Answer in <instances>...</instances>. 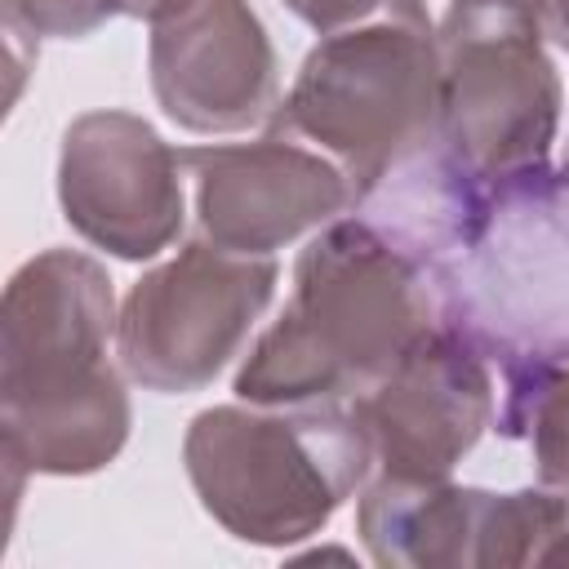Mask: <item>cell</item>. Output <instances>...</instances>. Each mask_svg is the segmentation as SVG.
<instances>
[{
	"mask_svg": "<svg viewBox=\"0 0 569 569\" xmlns=\"http://www.w3.org/2000/svg\"><path fill=\"white\" fill-rule=\"evenodd\" d=\"M276 280L271 262L182 249L178 262L147 276L120 325V351L133 378L160 391H187L218 373Z\"/></svg>",
	"mask_w": 569,
	"mask_h": 569,
	"instance_id": "cell-7",
	"label": "cell"
},
{
	"mask_svg": "<svg viewBox=\"0 0 569 569\" xmlns=\"http://www.w3.org/2000/svg\"><path fill=\"white\" fill-rule=\"evenodd\" d=\"M445 329L507 373V405L569 369V169L485 187L467 236L427 271Z\"/></svg>",
	"mask_w": 569,
	"mask_h": 569,
	"instance_id": "cell-1",
	"label": "cell"
},
{
	"mask_svg": "<svg viewBox=\"0 0 569 569\" xmlns=\"http://www.w3.org/2000/svg\"><path fill=\"white\" fill-rule=\"evenodd\" d=\"M187 458L209 511L240 538H298L360 480L369 436L356 413L276 422L213 409L196 418Z\"/></svg>",
	"mask_w": 569,
	"mask_h": 569,
	"instance_id": "cell-4",
	"label": "cell"
},
{
	"mask_svg": "<svg viewBox=\"0 0 569 569\" xmlns=\"http://www.w3.org/2000/svg\"><path fill=\"white\" fill-rule=\"evenodd\" d=\"M440 116V62L418 4L369 31L320 44L289 98V124L347 156L360 187L396 156L431 138Z\"/></svg>",
	"mask_w": 569,
	"mask_h": 569,
	"instance_id": "cell-5",
	"label": "cell"
},
{
	"mask_svg": "<svg viewBox=\"0 0 569 569\" xmlns=\"http://www.w3.org/2000/svg\"><path fill=\"white\" fill-rule=\"evenodd\" d=\"M538 22L458 9L445 27L440 138L485 182L542 164L556 124V80L533 40Z\"/></svg>",
	"mask_w": 569,
	"mask_h": 569,
	"instance_id": "cell-6",
	"label": "cell"
},
{
	"mask_svg": "<svg viewBox=\"0 0 569 569\" xmlns=\"http://www.w3.org/2000/svg\"><path fill=\"white\" fill-rule=\"evenodd\" d=\"M520 422L533 427V445H538V462L542 476L560 489H569V369L547 373L542 382H533L520 400L507 405L502 427L516 431Z\"/></svg>",
	"mask_w": 569,
	"mask_h": 569,
	"instance_id": "cell-12",
	"label": "cell"
},
{
	"mask_svg": "<svg viewBox=\"0 0 569 569\" xmlns=\"http://www.w3.org/2000/svg\"><path fill=\"white\" fill-rule=\"evenodd\" d=\"M422 267L365 218L325 231L298 262V293L240 373L249 400H302L387 378L427 333Z\"/></svg>",
	"mask_w": 569,
	"mask_h": 569,
	"instance_id": "cell-2",
	"label": "cell"
},
{
	"mask_svg": "<svg viewBox=\"0 0 569 569\" xmlns=\"http://www.w3.org/2000/svg\"><path fill=\"white\" fill-rule=\"evenodd\" d=\"M62 204L89 240L147 258L182 218L173 151L133 116H89L67 133Z\"/></svg>",
	"mask_w": 569,
	"mask_h": 569,
	"instance_id": "cell-8",
	"label": "cell"
},
{
	"mask_svg": "<svg viewBox=\"0 0 569 569\" xmlns=\"http://www.w3.org/2000/svg\"><path fill=\"white\" fill-rule=\"evenodd\" d=\"M458 9H493V13H516V18H529L538 22L542 13V0H453Z\"/></svg>",
	"mask_w": 569,
	"mask_h": 569,
	"instance_id": "cell-15",
	"label": "cell"
},
{
	"mask_svg": "<svg viewBox=\"0 0 569 569\" xmlns=\"http://www.w3.org/2000/svg\"><path fill=\"white\" fill-rule=\"evenodd\" d=\"M489 413V382L467 342L427 333L360 400L356 422L378 440L400 480H431L476 440Z\"/></svg>",
	"mask_w": 569,
	"mask_h": 569,
	"instance_id": "cell-9",
	"label": "cell"
},
{
	"mask_svg": "<svg viewBox=\"0 0 569 569\" xmlns=\"http://www.w3.org/2000/svg\"><path fill=\"white\" fill-rule=\"evenodd\" d=\"M307 22H316V27H333V22H342V18H351V13H365V9H373L378 0H289Z\"/></svg>",
	"mask_w": 569,
	"mask_h": 569,
	"instance_id": "cell-14",
	"label": "cell"
},
{
	"mask_svg": "<svg viewBox=\"0 0 569 569\" xmlns=\"http://www.w3.org/2000/svg\"><path fill=\"white\" fill-rule=\"evenodd\" d=\"M13 13H22L31 27L40 31H62V36H80L89 31L102 13L124 9V13H142L138 0H9Z\"/></svg>",
	"mask_w": 569,
	"mask_h": 569,
	"instance_id": "cell-13",
	"label": "cell"
},
{
	"mask_svg": "<svg viewBox=\"0 0 569 569\" xmlns=\"http://www.w3.org/2000/svg\"><path fill=\"white\" fill-rule=\"evenodd\" d=\"M156 89L191 129H236L267 107L271 49L240 0H187L156 31Z\"/></svg>",
	"mask_w": 569,
	"mask_h": 569,
	"instance_id": "cell-10",
	"label": "cell"
},
{
	"mask_svg": "<svg viewBox=\"0 0 569 569\" xmlns=\"http://www.w3.org/2000/svg\"><path fill=\"white\" fill-rule=\"evenodd\" d=\"M187 160L200 164L204 227L231 253H262L347 200L342 178L298 147H218Z\"/></svg>",
	"mask_w": 569,
	"mask_h": 569,
	"instance_id": "cell-11",
	"label": "cell"
},
{
	"mask_svg": "<svg viewBox=\"0 0 569 569\" xmlns=\"http://www.w3.org/2000/svg\"><path fill=\"white\" fill-rule=\"evenodd\" d=\"M111 293L76 253H44L9 289L4 320V422L31 467L84 471L124 436V396L102 365Z\"/></svg>",
	"mask_w": 569,
	"mask_h": 569,
	"instance_id": "cell-3",
	"label": "cell"
},
{
	"mask_svg": "<svg viewBox=\"0 0 569 569\" xmlns=\"http://www.w3.org/2000/svg\"><path fill=\"white\" fill-rule=\"evenodd\" d=\"M560 4V13H565V40H569V0H556Z\"/></svg>",
	"mask_w": 569,
	"mask_h": 569,
	"instance_id": "cell-16",
	"label": "cell"
}]
</instances>
